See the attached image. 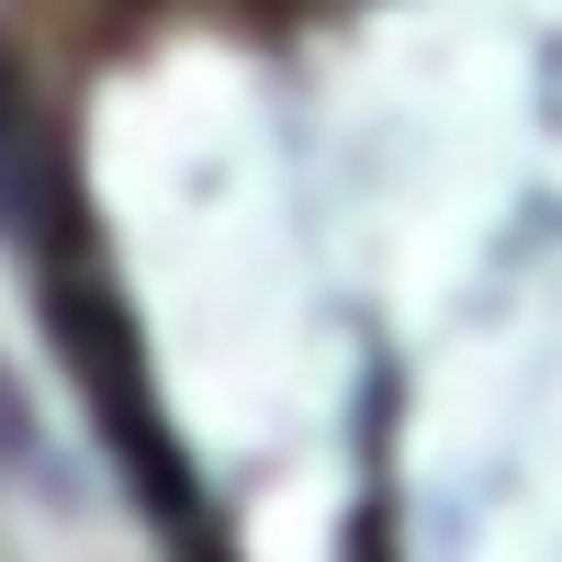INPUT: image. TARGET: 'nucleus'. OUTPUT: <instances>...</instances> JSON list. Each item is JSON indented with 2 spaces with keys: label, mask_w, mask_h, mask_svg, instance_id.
<instances>
[{
  "label": "nucleus",
  "mask_w": 562,
  "mask_h": 562,
  "mask_svg": "<svg viewBox=\"0 0 562 562\" xmlns=\"http://www.w3.org/2000/svg\"><path fill=\"white\" fill-rule=\"evenodd\" d=\"M0 225L12 237H57V158H45V124H34V102H23V79H12V57H0Z\"/></svg>",
  "instance_id": "obj_1"
}]
</instances>
